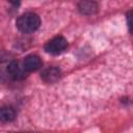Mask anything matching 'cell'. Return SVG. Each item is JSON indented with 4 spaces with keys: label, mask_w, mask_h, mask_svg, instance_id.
I'll return each instance as SVG.
<instances>
[{
    "label": "cell",
    "mask_w": 133,
    "mask_h": 133,
    "mask_svg": "<svg viewBox=\"0 0 133 133\" xmlns=\"http://www.w3.org/2000/svg\"><path fill=\"white\" fill-rule=\"evenodd\" d=\"M41 18L34 12H26L20 16L16 21L17 28L23 33H31L38 29Z\"/></svg>",
    "instance_id": "6da1fadb"
},
{
    "label": "cell",
    "mask_w": 133,
    "mask_h": 133,
    "mask_svg": "<svg viewBox=\"0 0 133 133\" xmlns=\"http://www.w3.org/2000/svg\"><path fill=\"white\" fill-rule=\"evenodd\" d=\"M66 48H68V42L61 35L52 37L45 45V51L52 55H58L63 51H65Z\"/></svg>",
    "instance_id": "7a4b0ae2"
},
{
    "label": "cell",
    "mask_w": 133,
    "mask_h": 133,
    "mask_svg": "<svg viewBox=\"0 0 133 133\" xmlns=\"http://www.w3.org/2000/svg\"><path fill=\"white\" fill-rule=\"evenodd\" d=\"M7 73L14 80H23L27 76V72L24 69L23 64H21L17 60H12L9 62L7 66Z\"/></svg>",
    "instance_id": "3957f363"
},
{
    "label": "cell",
    "mask_w": 133,
    "mask_h": 133,
    "mask_svg": "<svg viewBox=\"0 0 133 133\" xmlns=\"http://www.w3.org/2000/svg\"><path fill=\"white\" fill-rule=\"evenodd\" d=\"M78 10L84 16H91L98 12L99 5L95 0H80L77 4Z\"/></svg>",
    "instance_id": "277c9868"
},
{
    "label": "cell",
    "mask_w": 133,
    "mask_h": 133,
    "mask_svg": "<svg viewBox=\"0 0 133 133\" xmlns=\"http://www.w3.org/2000/svg\"><path fill=\"white\" fill-rule=\"evenodd\" d=\"M43 65V61L38 55L35 54H29L27 55L23 60V66L26 70V72H35L39 70Z\"/></svg>",
    "instance_id": "5b68a950"
},
{
    "label": "cell",
    "mask_w": 133,
    "mask_h": 133,
    "mask_svg": "<svg viewBox=\"0 0 133 133\" xmlns=\"http://www.w3.org/2000/svg\"><path fill=\"white\" fill-rule=\"evenodd\" d=\"M60 75H61V72H60V70L58 68L50 66V68L45 69L42 72L41 78L46 83H54V82H56L60 78Z\"/></svg>",
    "instance_id": "8992f818"
},
{
    "label": "cell",
    "mask_w": 133,
    "mask_h": 133,
    "mask_svg": "<svg viewBox=\"0 0 133 133\" xmlns=\"http://www.w3.org/2000/svg\"><path fill=\"white\" fill-rule=\"evenodd\" d=\"M17 117L16 110L10 106H2L0 107V121L2 123H10L15 121Z\"/></svg>",
    "instance_id": "52a82bcc"
},
{
    "label": "cell",
    "mask_w": 133,
    "mask_h": 133,
    "mask_svg": "<svg viewBox=\"0 0 133 133\" xmlns=\"http://www.w3.org/2000/svg\"><path fill=\"white\" fill-rule=\"evenodd\" d=\"M131 14L132 11L129 10L128 14H127V20H128V27H129V31L131 32Z\"/></svg>",
    "instance_id": "ba28073f"
},
{
    "label": "cell",
    "mask_w": 133,
    "mask_h": 133,
    "mask_svg": "<svg viewBox=\"0 0 133 133\" xmlns=\"http://www.w3.org/2000/svg\"><path fill=\"white\" fill-rule=\"evenodd\" d=\"M9 3H11L14 6H19L21 3V0H7Z\"/></svg>",
    "instance_id": "9c48e42d"
}]
</instances>
